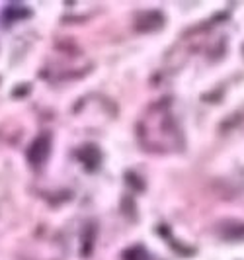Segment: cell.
<instances>
[{"label": "cell", "instance_id": "obj_1", "mask_svg": "<svg viewBox=\"0 0 244 260\" xmlns=\"http://www.w3.org/2000/svg\"><path fill=\"white\" fill-rule=\"evenodd\" d=\"M139 143L151 153H170L182 147V131L166 104L153 106L139 121Z\"/></svg>", "mask_w": 244, "mask_h": 260}, {"label": "cell", "instance_id": "obj_2", "mask_svg": "<svg viewBox=\"0 0 244 260\" xmlns=\"http://www.w3.org/2000/svg\"><path fill=\"white\" fill-rule=\"evenodd\" d=\"M49 149H51L49 135H39L38 139L29 145V149H27V160L33 167H41L45 162L47 155H49Z\"/></svg>", "mask_w": 244, "mask_h": 260}, {"label": "cell", "instance_id": "obj_3", "mask_svg": "<svg viewBox=\"0 0 244 260\" xmlns=\"http://www.w3.org/2000/svg\"><path fill=\"white\" fill-rule=\"evenodd\" d=\"M164 24V18L160 12H143L137 18V27L139 31H154Z\"/></svg>", "mask_w": 244, "mask_h": 260}, {"label": "cell", "instance_id": "obj_4", "mask_svg": "<svg viewBox=\"0 0 244 260\" xmlns=\"http://www.w3.org/2000/svg\"><path fill=\"white\" fill-rule=\"evenodd\" d=\"M78 160L86 167L88 170H94L98 167V162H100V153H98V149L96 147H82L80 151H78Z\"/></svg>", "mask_w": 244, "mask_h": 260}, {"label": "cell", "instance_id": "obj_5", "mask_svg": "<svg viewBox=\"0 0 244 260\" xmlns=\"http://www.w3.org/2000/svg\"><path fill=\"white\" fill-rule=\"evenodd\" d=\"M223 237L231 241H242L244 239V225L242 223H229L223 227Z\"/></svg>", "mask_w": 244, "mask_h": 260}, {"label": "cell", "instance_id": "obj_6", "mask_svg": "<svg viewBox=\"0 0 244 260\" xmlns=\"http://www.w3.org/2000/svg\"><path fill=\"white\" fill-rule=\"evenodd\" d=\"M123 260H149V254L143 247H133L123 252Z\"/></svg>", "mask_w": 244, "mask_h": 260}, {"label": "cell", "instance_id": "obj_7", "mask_svg": "<svg viewBox=\"0 0 244 260\" xmlns=\"http://www.w3.org/2000/svg\"><path fill=\"white\" fill-rule=\"evenodd\" d=\"M242 53H244V49H242Z\"/></svg>", "mask_w": 244, "mask_h": 260}]
</instances>
